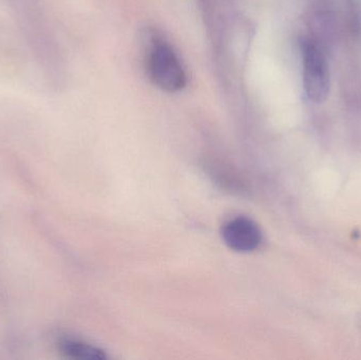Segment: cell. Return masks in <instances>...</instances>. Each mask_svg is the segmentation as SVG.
<instances>
[{
	"mask_svg": "<svg viewBox=\"0 0 361 360\" xmlns=\"http://www.w3.org/2000/svg\"><path fill=\"white\" fill-rule=\"evenodd\" d=\"M147 71L152 82L167 92H177L186 85L182 63L164 40L152 42L147 54Z\"/></svg>",
	"mask_w": 361,
	"mask_h": 360,
	"instance_id": "obj_1",
	"label": "cell"
},
{
	"mask_svg": "<svg viewBox=\"0 0 361 360\" xmlns=\"http://www.w3.org/2000/svg\"><path fill=\"white\" fill-rule=\"evenodd\" d=\"M303 84L311 101L322 103L330 91V71L326 56L317 46L307 44L303 51Z\"/></svg>",
	"mask_w": 361,
	"mask_h": 360,
	"instance_id": "obj_2",
	"label": "cell"
},
{
	"mask_svg": "<svg viewBox=\"0 0 361 360\" xmlns=\"http://www.w3.org/2000/svg\"><path fill=\"white\" fill-rule=\"evenodd\" d=\"M222 238L229 249L248 253L258 249L262 235L254 221L239 217L229 220L223 225Z\"/></svg>",
	"mask_w": 361,
	"mask_h": 360,
	"instance_id": "obj_3",
	"label": "cell"
},
{
	"mask_svg": "<svg viewBox=\"0 0 361 360\" xmlns=\"http://www.w3.org/2000/svg\"><path fill=\"white\" fill-rule=\"evenodd\" d=\"M59 350L66 356L71 359L85 360H103L106 359L105 353L95 347L90 346L86 342L74 340H61L59 344Z\"/></svg>",
	"mask_w": 361,
	"mask_h": 360,
	"instance_id": "obj_4",
	"label": "cell"
}]
</instances>
